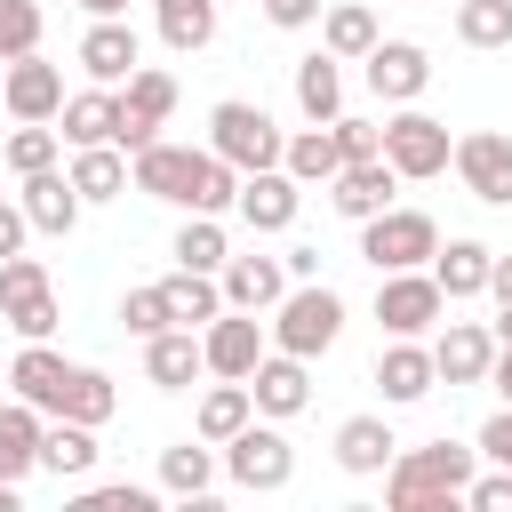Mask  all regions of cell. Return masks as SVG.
<instances>
[{"mask_svg":"<svg viewBox=\"0 0 512 512\" xmlns=\"http://www.w3.org/2000/svg\"><path fill=\"white\" fill-rule=\"evenodd\" d=\"M464 504H472V512H512V472H504V464H496V472H472V480H464Z\"/></svg>","mask_w":512,"mask_h":512,"instance_id":"46","label":"cell"},{"mask_svg":"<svg viewBox=\"0 0 512 512\" xmlns=\"http://www.w3.org/2000/svg\"><path fill=\"white\" fill-rule=\"evenodd\" d=\"M0 96H8V112L16 120H56L64 112V72L32 48V56H8L0 64Z\"/></svg>","mask_w":512,"mask_h":512,"instance_id":"16","label":"cell"},{"mask_svg":"<svg viewBox=\"0 0 512 512\" xmlns=\"http://www.w3.org/2000/svg\"><path fill=\"white\" fill-rule=\"evenodd\" d=\"M296 112H304V120H336V112H344V72H336L328 48L296 64Z\"/></svg>","mask_w":512,"mask_h":512,"instance_id":"37","label":"cell"},{"mask_svg":"<svg viewBox=\"0 0 512 512\" xmlns=\"http://www.w3.org/2000/svg\"><path fill=\"white\" fill-rule=\"evenodd\" d=\"M328 128H336V152H344V160H376V152H384V128H376V120H352V112H336Z\"/></svg>","mask_w":512,"mask_h":512,"instance_id":"45","label":"cell"},{"mask_svg":"<svg viewBox=\"0 0 512 512\" xmlns=\"http://www.w3.org/2000/svg\"><path fill=\"white\" fill-rule=\"evenodd\" d=\"M160 488H136V480H104V488H80V512H152Z\"/></svg>","mask_w":512,"mask_h":512,"instance_id":"44","label":"cell"},{"mask_svg":"<svg viewBox=\"0 0 512 512\" xmlns=\"http://www.w3.org/2000/svg\"><path fill=\"white\" fill-rule=\"evenodd\" d=\"M56 144H64V136H56L48 120H16V136L0 144V160H8L16 176H40V168H56Z\"/></svg>","mask_w":512,"mask_h":512,"instance_id":"40","label":"cell"},{"mask_svg":"<svg viewBox=\"0 0 512 512\" xmlns=\"http://www.w3.org/2000/svg\"><path fill=\"white\" fill-rule=\"evenodd\" d=\"M248 416H256V400H248V384H240V376H216V384L200 392V408H192V432L224 448V440H232V432H240Z\"/></svg>","mask_w":512,"mask_h":512,"instance_id":"33","label":"cell"},{"mask_svg":"<svg viewBox=\"0 0 512 512\" xmlns=\"http://www.w3.org/2000/svg\"><path fill=\"white\" fill-rule=\"evenodd\" d=\"M112 408H120V392H112L104 368H72V376H64L56 416H72V424H112Z\"/></svg>","mask_w":512,"mask_h":512,"instance_id":"38","label":"cell"},{"mask_svg":"<svg viewBox=\"0 0 512 512\" xmlns=\"http://www.w3.org/2000/svg\"><path fill=\"white\" fill-rule=\"evenodd\" d=\"M488 360H496V328H480V320H448L432 336V368H440L448 392L456 384H488Z\"/></svg>","mask_w":512,"mask_h":512,"instance_id":"19","label":"cell"},{"mask_svg":"<svg viewBox=\"0 0 512 512\" xmlns=\"http://www.w3.org/2000/svg\"><path fill=\"white\" fill-rule=\"evenodd\" d=\"M456 40L464 48H512V0H456Z\"/></svg>","mask_w":512,"mask_h":512,"instance_id":"39","label":"cell"},{"mask_svg":"<svg viewBox=\"0 0 512 512\" xmlns=\"http://www.w3.org/2000/svg\"><path fill=\"white\" fill-rule=\"evenodd\" d=\"M488 384L512 400V344H496V360H488Z\"/></svg>","mask_w":512,"mask_h":512,"instance_id":"52","label":"cell"},{"mask_svg":"<svg viewBox=\"0 0 512 512\" xmlns=\"http://www.w3.org/2000/svg\"><path fill=\"white\" fill-rule=\"evenodd\" d=\"M256 360H264V328H256V312H232V304H224V312L200 328V368H208V376H240V384H248V368H256Z\"/></svg>","mask_w":512,"mask_h":512,"instance_id":"14","label":"cell"},{"mask_svg":"<svg viewBox=\"0 0 512 512\" xmlns=\"http://www.w3.org/2000/svg\"><path fill=\"white\" fill-rule=\"evenodd\" d=\"M248 400H256V416H272V424L304 416V408H312V360H296V352H264V360L248 368Z\"/></svg>","mask_w":512,"mask_h":512,"instance_id":"13","label":"cell"},{"mask_svg":"<svg viewBox=\"0 0 512 512\" xmlns=\"http://www.w3.org/2000/svg\"><path fill=\"white\" fill-rule=\"evenodd\" d=\"M72 192L96 208V200H120L128 192V152L120 144H80L72 152Z\"/></svg>","mask_w":512,"mask_h":512,"instance_id":"35","label":"cell"},{"mask_svg":"<svg viewBox=\"0 0 512 512\" xmlns=\"http://www.w3.org/2000/svg\"><path fill=\"white\" fill-rule=\"evenodd\" d=\"M24 232H32V224H24V208H16V200H0V256H16V248H24Z\"/></svg>","mask_w":512,"mask_h":512,"instance_id":"49","label":"cell"},{"mask_svg":"<svg viewBox=\"0 0 512 512\" xmlns=\"http://www.w3.org/2000/svg\"><path fill=\"white\" fill-rule=\"evenodd\" d=\"M392 456H400V440H392V424H384V416H344V424H336V464H344L352 480L384 472Z\"/></svg>","mask_w":512,"mask_h":512,"instance_id":"28","label":"cell"},{"mask_svg":"<svg viewBox=\"0 0 512 512\" xmlns=\"http://www.w3.org/2000/svg\"><path fill=\"white\" fill-rule=\"evenodd\" d=\"M136 64H144V40H136L128 16H96V24L80 32V72H88L96 88H120Z\"/></svg>","mask_w":512,"mask_h":512,"instance_id":"15","label":"cell"},{"mask_svg":"<svg viewBox=\"0 0 512 512\" xmlns=\"http://www.w3.org/2000/svg\"><path fill=\"white\" fill-rule=\"evenodd\" d=\"M168 112H176V72L136 64V72L120 80V152H144V144L168 128Z\"/></svg>","mask_w":512,"mask_h":512,"instance_id":"11","label":"cell"},{"mask_svg":"<svg viewBox=\"0 0 512 512\" xmlns=\"http://www.w3.org/2000/svg\"><path fill=\"white\" fill-rule=\"evenodd\" d=\"M224 224L216 216H184L176 224V264H192V272H224Z\"/></svg>","mask_w":512,"mask_h":512,"instance_id":"41","label":"cell"},{"mask_svg":"<svg viewBox=\"0 0 512 512\" xmlns=\"http://www.w3.org/2000/svg\"><path fill=\"white\" fill-rule=\"evenodd\" d=\"M72 8H88V16H128V0H72Z\"/></svg>","mask_w":512,"mask_h":512,"instance_id":"53","label":"cell"},{"mask_svg":"<svg viewBox=\"0 0 512 512\" xmlns=\"http://www.w3.org/2000/svg\"><path fill=\"white\" fill-rule=\"evenodd\" d=\"M160 488L200 504V496L216 488V440H176V448H160Z\"/></svg>","mask_w":512,"mask_h":512,"instance_id":"36","label":"cell"},{"mask_svg":"<svg viewBox=\"0 0 512 512\" xmlns=\"http://www.w3.org/2000/svg\"><path fill=\"white\" fill-rule=\"evenodd\" d=\"M280 144H288V136L272 128V112H264V104L224 96V104L208 112V152H216V160H232L240 176H248V168H280Z\"/></svg>","mask_w":512,"mask_h":512,"instance_id":"5","label":"cell"},{"mask_svg":"<svg viewBox=\"0 0 512 512\" xmlns=\"http://www.w3.org/2000/svg\"><path fill=\"white\" fill-rule=\"evenodd\" d=\"M496 344H512V304H496Z\"/></svg>","mask_w":512,"mask_h":512,"instance_id":"54","label":"cell"},{"mask_svg":"<svg viewBox=\"0 0 512 512\" xmlns=\"http://www.w3.org/2000/svg\"><path fill=\"white\" fill-rule=\"evenodd\" d=\"M296 208H304V184H296L288 168H248L240 192H232V216H240L248 232H288Z\"/></svg>","mask_w":512,"mask_h":512,"instance_id":"12","label":"cell"},{"mask_svg":"<svg viewBox=\"0 0 512 512\" xmlns=\"http://www.w3.org/2000/svg\"><path fill=\"white\" fill-rule=\"evenodd\" d=\"M440 312H448V296L424 264L416 272H376V328L384 336H432Z\"/></svg>","mask_w":512,"mask_h":512,"instance_id":"9","label":"cell"},{"mask_svg":"<svg viewBox=\"0 0 512 512\" xmlns=\"http://www.w3.org/2000/svg\"><path fill=\"white\" fill-rule=\"evenodd\" d=\"M40 32H48L40 0H0V64H8V56H32Z\"/></svg>","mask_w":512,"mask_h":512,"instance_id":"42","label":"cell"},{"mask_svg":"<svg viewBox=\"0 0 512 512\" xmlns=\"http://www.w3.org/2000/svg\"><path fill=\"white\" fill-rule=\"evenodd\" d=\"M488 264H496V248L488 240H448V248H432V280H440V296L448 304H464V296H488Z\"/></svg>","mask_w":512,"mask_h":512,"instance_id":"25","label":"cell"},{"mask_svg":"<svg viewBox=\"0 0 512 512\" xmlns=\"http://www.w3.org/2000/svg\"><path fill=\"white\" fill-rule=\"evenodd\" d=\"M336 336H344V296L320 288V280H288V296L272 304L264 344H272V352H296V360H320Z\"/></svg>","mask_w":512,"mask_h":512,"instance_id":"3","label":"cell"},{"mask_svg":"<svg viewBox=\"0 0 512 512\" xmlns=\"http://www.w3.org/2000/svg\"><path fill=\"white\" fill-rule=\"evenodd\" d=\"M192 376H208V368H200V336H192V328H160V336H144V384L184 392Z\"/></svg>","mask_w":512,"mask_h":512,"instance_id":"26","label":"cell"},{"mask_svg":"<svg viewBox=\"0 0 512 512\" xmlns=\"http://www.w3.org/2000/svg\"><path fill=\"white\" fill-rule=\"evenodd\" d=\"M448 168L464 176V192H472L480 208H512V136H504V128H472V136H456Z\"/></svg>","mask_w":512,"mask_h":512,"instance_id":"10","label":"cell"},{"mask_svg":"<svg viewBox=\"0 0 512 512\" xmlns=\"http://www.w3.org/2000/svg\"><path fill=\"white\" fill-rule=\"evenodd\" d=\"M320 8H328V0H264V16H272L280 32H304V24H320Z\"/></svg>","mask_w":512,"mask_h":512,"instance_id":"48","label":"cell"},{"mask_svg":"<svg viewBox=\"0 0 512 512\" xmlns=\"http://www.w3.org/2000/svg\"><path fill=\"white\" fill-rule=\"evenodd\" d=\"M360 64H368V88H376L384 104H416V96L432 88V56H424L416 40H376Z\"/></svg>","mask_w":512,"mask_h":512,"instance_id":"17","label":"cell"},{"mask_svg":"<svg viewBox=\"0 0 512 512\" xmlns=\"http://www.w3.org/2000/svg\"><path fill=\"white\" fill-rule=\"evenodd\" d=\"M376 384H384V400H392V408L432 400V384H440L432 344H424V336H392V344H384V360H376Z\"/></svg>","mask_w":512,"mask_h":512,"instance_id":"20","label":"cell"},{"mask_svg":"<svg viewBox=\"0 0 512 512\" xmlns=\"http://www.w3.org/2000/svg\"><path fill=\"white\" fill-rule=\"evenodd\" d=\"M472 448H480L488 464H504V472H512V400H504V408L480 424V440H472Z\"/></svg>","mask_w":512,"mask_h":512,"instance_id":"47","label":"cell"},{"mask_svg":"<svg viewBox=\"0 0 512 512\" xmlns=\"http://www.w3.org/2000/svg\"><path fill=\"white\" fill-rule=\"evenodd\" d=\"M392 192H400V176H392L384 152H376V160H344V168L328 176V208L352 216V224H368L376 208H392Z\"/></svg>","mask_w":512,"mask_h":512,"instance_id":"18","label":"cell"},{"mask_svg":"<svg viewBox=\"0 0 512 512\" xmlns=\"http://www.w3.org/2000/svg\"><path fill=\"white\" fill-rule=\"evenodd\" d=\"M120 328H128V336L176 328V320H168V296H160V288H128V296H120Z\"/></svg>","mask_w":512,"mask_h":512,"instance_id":"43","label":"cell"},{"mask_svg":"<svg viewBox=\"0 0 512 512\" xmlns=\"http://www.w3.org/2000/svg\"><path fill=\"white\" fill-rule=\"evenodd\" d=\"M16 208H24V224H32V232L64 240V232L80 224V208H88V200L72 192V176H64V168H40V176H24V200H16Z\"/></svg>","mask_w":512,"mask_h":512,"instance_id":"22","label":"cell"},{"mask_svg":"<svg viewBox=\"0 0 512 512\" xmlns=\"http://www.w3.org/2000/svg\"><path fill=\"white\" fill-rule=\"evenodd\" d=\"M64 376H72V360H64V352H48V336H40V344H24V352H16V368H8L16 400H32L40 416H56V400H64Z\"/></svg>","mask_w":512,"mask_h":512,"instance_id":"27","label":"cell"},{"mask_svg":"<svg viewBox=\"0 0 512 512\" xmlns=\"http://www.w3.org/2000/svg\"><path fill=\"white\" fill-rule=\"evenodd\" d=\"M64 128V144L80 152V144H120V88H80V96H64V112H56Z\"/></svg>","mask_w":512,"mask_h":512,"instance_id":"24","label":"cell"},{"mask_svg":"<svg viewBox=\"0 0 512 512\" xmlns=\"http://www.w3.org/2000/svg\"><path fill=\"white\" fill-rule=\"evenodd\" d=\"M0 512H16V480H0Z\"/></svg>","mask_w":512,"mask_h":512,"instance_id":"55","label":"cell"},{"mask_svg":"<svg viewBox=\"0 0 512 512\" xmlns=\"http://www.w3.org/2000/svg\"><path fill=\"white\" fill-rule=\"evenodd\" d=\"M448 152H456L448 120H432V112H416V104H400V112L384 120V160H392L400 184H432V176H448Z\"/></svg>","mask_w":512,"mask_h":512,"instance_id":"6","label":"cell"},{"mask_svg":"<svg viewBox=\"0 0 512 512\" xmlns=\"http://www.w3.org/2000/svg\"><path fill=\"white\" fill-rule=\"evenodd\" d=\"M216 472H224L232 488H248V496H272V488H288V480H296V448L280 440V424H272V416H264V424L248 416V424L224 440Z\"/></svg>","mask_w":512,"mask_h":512,"instance_id":"4","label":"cell"},{"mask_svg":"<svg viewBox=\"0 0 512 512\" xmlns=\"http://www.w3.org/2000/svg\"><path fill=\"white\" fill-rule=\"evenodd\" d=\"M376 40H384V24H376L368 0H328V8H320V48H328L336 64H360Z\"/></svg>","mask_w":512,"mask_h":512,"instance_id":"23","label":"cell"},{"mask_svg":"<svg viewBox=\"0 0 512 512\" xmlns=\"http://www.w3.org/2000/svg\"><path fill=\"white\" fill-rule=\"evenodd\" d=\"M472 472H480V448H456V440L400 448L384 464V504L392 512H448V504H464V480Z\"/></svg>","mask_w":512,"mask_h":512,"instance_id":"2","label":"cell"},{"mask_svg":"<svg viewBox=\"0 0 512 512\" xmlns=\"http://www.w3.org/2000/svg\"><path fill=\"white\" fill-rule=\"evenodd\" d=\"M40 472H56V480H88V472H96V424H72V416L40 424Z\"/></svg>","mask_w":512,"mask_h":512,"instance_id":"30","label":"cell"},{"mask_svg":"<svg viewBox=\"0 0 512 512\" xmlns=\"http://www.w3.org/2000/svg\"><path fill=\"white\" fill-rule=\"evenodd\" d=\"M488 296L512 304V256H504V248H496V264H488Z\"/></svg>","mask_w":512,"mask_h":512,"instance_id":"51","label":"cell"},{"mask_svg":"<svg viewBox=\"0 0 512 512\" xmlns=\"http://www.w3.org/2000/svg\"><path fill=\"white\" fill-rule=\"evenodd\" d=\"M128 184L152 192V200H168V208H184V216H224L232 192H240V168L216 160V152H192V144H160L152 136L144 152H128Z\"/></svg>","mask_w":512,"mask_h":512,"instance_id":"1","label":"cell"},{"mask_svg":"<svg viewBox=\"0 0 512 512\" xmlns=\"http://www.w3.org/2000/svg\"><path fill=\"white\" fill-rule=\"evenodd\" d=\"M160 296H168V320H176V328H208V320L224 312L216 272H192V264H176V272L160 280Z\"/></svg>","mask_w":512,"mask_h":512,"instance_id":"32","label":"cell"},{"mask_svg":"<svg viewBox=\"0 0 512 512\" xmlns=\"http://www.w3.org/2000/svg\"><path fill=\"white\" fill-rule=\"evenodd\" d=\"M216 288H224L232 312H272V304L288 296V264H280V256H224Z\"/></svg>","mask_w":512,"mask_h":512,"instance_id":"21","label":"cell"},{"mask_svg":"<svg viewBox=\"0 0 512 512\" xmlns=\"http://www.w3.org/2000/svg\"><path fill=\"white\" fill-rule=\"evenodd\" d=\"M40 424H48V416H40L32 400H8V408H0V480L24 488V480L40 472Z\"/></svg>","mask_w":512,"mask_h":512,"instance_id":"29","label":"cell"},{"mask_svg":"<svg viewBox=\"0 0 512 512\" xmlns=\"http://www.w3.org/2000/svg\"><path fill=\"white\" fill-rule=\"evenodd\" d=\"M0 320L24 336V344H40V336H56V288H48V264L40 256H0Z\"/></svg>","mask_w":512,"mask_h":512,"instance_id":"8","label":"cell"},{"mask_svg":"<svg viewBox=\"0 0 512 512\" xmlns=\"http://www.w3.org/2000/svg\"><path fill=\"white\" fill-rule=\"evenodd\" d=\"M432 248H440V224L424 216V208H376L368 224H360V256L376 264V272H416V264H432Z\"/></svg>","mask_w":512,"mask_h":512,"instance_id":"7","label":"cell"},{"mask_svg":"<svg viewBox=\"0 0 512 512\" xmlns=\"http://www.w3.org/2000/svg\"><path fill=\"white\" fill-rule=\"evenodd\" d=\"M152 24H160V40H168L176 56H200V48L216 40L224 8H216V0H152Z\"/></svg>","mask_w":512,"mask_h":512,"instance_id":"31","label":"cell"},{"mask_svg":"<svg viewBox=\"0 0 512 512\" xmlns=\"http://www.w3.org/2000/svg\"><path fill=\"white\" fill-rule=\"evenodd\" d=\"M280 264H288V280H320V248H312V240H296Z\"/></svg>","mask_w":512,"mask_h":512,"instance_id":"50","label":"cell"},{"mask_svg":"<svg viewBox=\"0 0 512 512\" xmlns=\"http://www.w3.org/2000/svg\"><path fill=\"white\" fill-rule=\"evenodd\" d=\"M280 168H288L296 184H328V176L344 168V152H336V128H328V120H312V128H296V136L280 144Z\"/></svg>","mask_w":512,"mask_h":512,"instance_id":"34","label":"cell"}]
</instances>
